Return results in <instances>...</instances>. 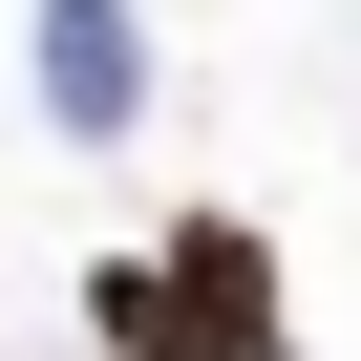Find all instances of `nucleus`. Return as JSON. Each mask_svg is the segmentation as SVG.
<instances>
[{
  "label": "nucleus",
  "mask_w": 361,
  "mask_h": 361,
  "mask_svg": "<svg viewBox=\"0 0 361 361\" xmlns=\"http://www.w3.org/2000/svg\"><path fill=\"white\" fill-rule=\"evenodd\" d=\"M106 361H276V234L255 213H192V234H149L85 276Z\"/></svg>",
  "instance_id": "1"
},
{
  "label": "nucleus",
  "mask_w": 361,
  "mask_h": 361,
  "mask_svg": "<svg viewBox=\"0 0 361 361\" xmlns=\"http://www.w3.org/2000/svg\"><path fill=\"white\" fill-rule=\"evenodd\" d=\"M128 106H149V22L128 0H43V128L64 149H128Z\"/></svg>",
  "instance_id": "2"
}]
</instances>
